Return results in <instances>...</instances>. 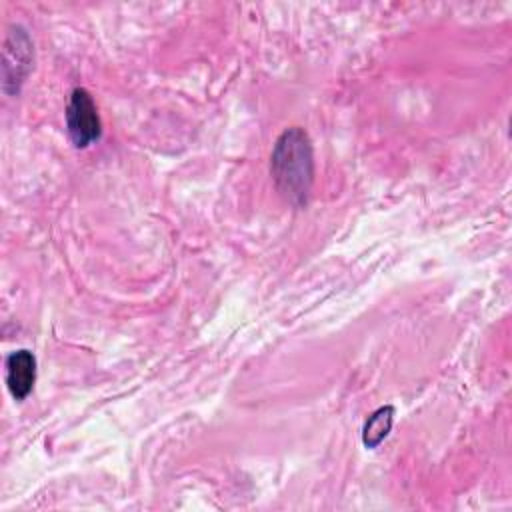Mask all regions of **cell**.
I'll use <instances>...</instances> for the list:
<instances>
[{"label":"cell","mask_w":512,"mask_h":512,"mask_svg":"<svg viewBox=\"0 0 512 512\" xmlns=\"http://www.w3.org/2000/svg\"><path fill=\"white\" fill-rule=\"evenodd\" d=\"M270 170L278 192L292 204L302 206L308 200L314 180V154L308 134L292 126L284 130L272 150Z\"/></svg>","instance_id":"cell-1"},{"label":"cell","mask_w":512,"mask_h":512,"mask_svg":"<svg viewBox=\"0 0 512 512\" xmlns=\"http://www.w3.org/2000/svg\"><path fill=\"white\" fill-rule=\"evenodd\" d=\"M34 46L22 26H12L4 38V90L14 94L32 70Z\"/></svg>","instance_id":"cell-2"},{"label":"cell","mask_w":512,"mask_h":512,"mask_svg":"<svg viewBox=\"0 0 512 512\" xmlns=\"http://www.w3.org/2000/svg\"><path fill=\"white\" fill-rule=\"evenodd\" d=\"M66 126L72 142L78 148H86L102 134L100 116L92 96L84 88H76L66 106Z\"/></svg>","instance_id":"cell-3"},{"label":"cell","mask_w":512,"mask_h":512,"mask_svg":"<svg viewBox=\"0 0 512 512\" xmlns=\"http://www.w3.org/2000/svg\"><path fill=\"white\" fill-rule=\"evenodd\" d=\"M36 382V358L30 350H16L6 358V386L16 400H24Z\"/></svg>","instance_id":"cell-4"},{"label":"cell","mask_w":512,"mask_h":512,"mask_svg":"<svg viewBox=\"0 0 512 512\" xmlns=\"http://www.w3.org/2000/svg\"><path fill=\"white\" fill-rule=\"evenodd\" d=\"M394 422V408L392 406H382L372 416L366 420L362 428V442L366 448H376L390 432Z\"/></svg>","instance_id":"cell-5"}]
</instances>
